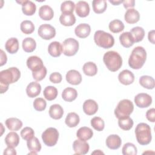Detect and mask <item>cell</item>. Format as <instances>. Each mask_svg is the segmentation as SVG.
<instances>
[{"label": "cell", "instance_id": "d6986e66", "mask_svg": "<svg viewBox=\"0 0 155 155\" xmlns=\"http://www.w3.org/2000/svg\"><path fill=\"white\" fill-rule=\"evenodd\" d=\"M91 31V27L89 24L81 23L76 27L74 29L75 35L80 38H85L89 36Z\"/></svg>", "mask_w": 155, "mask_h": 155}, {"label": "cell", "instance_id": "7c38bea8", "mask_svg": "<svg viewBox=\"0 0 155 155\" xmlns=\"http://www.w3.org/2000/svg\"><path fill=\"white\" fill-rule=\"evenodd\" d=\"M73 148L75 154H85L90 149L89 144L85 140L81 139L75 140L73 143Z\"/></svg>", "mask_w": 155, "mask_h": 155}, {"label": "cell", "instance_id": "8d00e7d4", "mask_svg": "<svg viewBox=\"0 0 155 155\" xmlns=\"http://www.w3.org/2000/svg\"><path fill=\"white\" fill-rule=\"evenodd\" d=\"M130 33L131 34L134 40V42H139L142 41L145 36L144 29L139 26L133 27L132 29H131Z\"/></svg>", "mask_w": 155, "mask_h": 155}, {"label": "cell", "instance_id": "f5cc1de1", "mask_svg": "<svg viewBox=\"0 0 155 155\" xmlns=\"http://www.w3.org/2000/svg\"><path fill=\"white\" fill-rule=\"evenodd\" d=\"M4 155L5 154H12V155H16V150L14 149V148L13 147H7V148H6L3 153Z\"/></svg>", "mask_w": 155, "mask_h": 155}, {"label": "cell", "instance_id": "7dc6e473", "mask_svg": "<svg viewBox=\"0 0 155 155\" xmlns=\"http://www.w3.org/2000/svg\"><path fill=\"white\" fill-rule=\"evenodd\" d=\"M21 136L23 139L28 140L34 137L35 132L31 127H26L21 130Z\"/></svg>", "mask_w": 155, "mask_h": 155}, {"label": "cell", "instance_id": "11a10c76", "mask_svg": "<svg viewBox=\"0 0 155 155\" xmlns=\"http://www.w3.org/2000/svg\"><path fill=\"white\" fill-rule=\"evenodd\" d=\"M148 38L150 42H151L153 44H154V30H151L148 32Z\"/></svg>", "mask_w": 155, "mask_h": 155}, {"label": "cell", "instance_id": "ffe728a7", "mask_svg": "<svg viewBox=\"0 0 155 155\" xmlns=\"http://www.w3.org/2000/svg\"><path fill=\"white\" fill-rule=\"evenodd\" d=\"M41 91V86L37 82H31L29 83L26 88V93L29 97L33 98L38 96Z\"/></svg>", "mask_w": 155, "mask_h": 155}, {"label": "cell", "instance_id": "6da1fadb", "mask_svg": "<svg viewBox=\"0 0 155 155\" xmlns=\"http://www.w3.org/2000/svg\"><path fill=\"white\" fill-rule=\"evenodd\" d=\"M147 59V52L145 49L137 46L134 48L128 59L129 66L134 70H139L144 65Z\"/></svg>", "mask_w": 155, "mask_h": 155}, {"label": "cell", "instance_id": "9f6ffc18", "mask_svg": "<svg viewBox=\"0 0 155 155\" xmlns=\"http://www.w3.org/2000/svg\"><path fill=\"white\" fill-rule=\"evenodd\" d=\"M0 90H1V93L2 94L5 92L7 91V90L8 89V85L6 84H0Z\"/></svg>", "mask_w": 155, "mask_h": 155}, {"label": "cell", "instance_id": "f546056e", "mask_svg": "<svg viewBox=\"0 0 155 155\" xmlns=\"http://www.w3.org/2000/svg\"><path fill=\"white\" fill-rule=\"evenodd\" d=\"M78 96V92L76 89L71 87L65 88L62 93V99L67 102H72L74 101Z\"/></svg>", "mask_w": 155, "mask_h": 155}, {"label": "cell", "instance_id": "d4e9b609", "mask_svg": "<svg viewBox=\"0 0 155 155\" xmlns=\"http://www.w3.org/2000/svg\"><path fill=\"white\" fill-rule=\"evenodd\" d=\"M19 136L16 132L8 133L5 137V142L7 147L13 148L16 147L19 143Z\"/></svg>", "mask_w": 155, "mask_h": 155}, {"label": "cell", "instance_id": "4fadbf2b", "mask_svg": "<svg viewBox=\"0 0 155 155\" xmlns=\"http://www.w3.org/2000/svg\"><path fill=\"white\" fill-rule=\"evenodd\" d=\"M66 81L70 84L77 85L82 82V76L81 73L76 70H69L65 76Z\"/></svg>", "mask_w": 155, "mask_h": 155}, {"label": "cell", "instance_id": "e0dca14e", "mask_svg": "<svg viewBox=\"0 0 155 155\" xmlns=\"http://www.w3.org/2000/svg\"><path fill=\"white\" fill-rule=\"evenodd\" d=\"M105 143L108 148L111 150H117L120 148L122 140L118 135L111 134L107 137Z\"/></svg>", "mask_w": 155, "mask_h": 155}, {"label": "cell", "instance_id": "6f0895ef", "mask_svg": "<svg viewBox=\"0 0 155 155\" xmlns=\"http://www.w3.org/2000/svg\"><path fill=\"white\" fill-rule=\"evenodd\" d=\"M109 2L110 3H111L112 4H113L114 5H119L120 3H122L123 1H121V0H118V1H111L110 0Z\"/></svg>", "mask_w": 155, "mask_h": 155}, {"label": "cell", "instance_id": "60d3db41", "mask_svg": "<svg viewBox=\"0 0 155 155\" xmlns=\"http://www.w3.org/2000/svg\"><path fill=\"white\" fill-rule=\"evenodd\" d=\"M133 120L131 117H130V116L119 119L118 120L119 127L125 131L130 130L133 127Z\"/></svg>", "mask_w": 155, "mask_h": 155}, {"label": "cell", "instance_id": "4dcf8cb0", "mask_svg": "<svg viewBox=\"0 0 155 155\" xmlns=\"http://www.w3.org/2000/svg\"><path fill=\"white\" fill-rule=\"evenodd\" d=\"M36 6L34 2L31 1L25 0L22 4V11L27 16H32L36 12Z\"/></svg>", "mask_w": 155, "mask_h": 155}, {"label": "cell", "instance_id": "7a4b0ae2", "mask_svg": "<svg viewBox=\"0 0 155 155\" xmlns=\"http://www.w3.org/2000/svg\"><path fill=\"white\" fill-rule=\"evenodd\" d=\"M103 61L107 68L112 72L117 71L122 65L120 55L115 51H108L103 56Z\"/></svg>", "mask_w": 155, "mask_h": 155}, {"label": "cell", "instance_id": "db71d44e", "mask_svg": "<svg viewBox=\"0 0 155 155\" xmlns=\"http://www.w3.org/2000/svg\"><path fill=\"white\" fill-rule=\"evenodd\" d=\"M7 61V57L6 54L4 53V51L2 50H1V66L4 65L6 64Z\"/></svg>", "mask_w": 155, "mask_h": 155}, {"label": "cell", "instance_id": "30bf717a", "mask_svg": "<svg viewBox=\"0 0 155 155\" xmlns=\"http://www.w3.org/2000/svg\"><path fill=\"white\" fill-rule=\"evenodd\" d=\"M134 103L137 107L139 108H147L152 103V98L150 95L147 93H140L134 97Z\"/></svg>", "mask_w": 155, "mask_h": 155}, {"label": "cell", "instance_id": "74e56055", "mask_svg": "<svg viewBox=\"0 0 155 155\" xmlns=\"http://www.w3.org/2000/svg\"><path fill=\"white\" fill-rule=\"evenodd\" d=\"M58 90L53 86H47L44 90L43 94L44 97L48 101H53L58 96Z\"/></svg>", "mask_w": 155, "mask_h": 155}, {"label": "cell", "instance_id": "83f0119b", "mask_svg": "<svg viewBox=\"0 0 155 155\" xmlns=\"http://www.w3.org/2000/svg\"><path fill=\"white\" fill-rule=\"evenodd\" d=\"M7 128L11 131H18L22 127V122L16 117L8 118L5 122Z\"/></svg>", "mask_w": 155, "mask_h": 155}, {"label": "cell", "instance_id": "603a6c76", "mask_svg": "<svg viewBox=\"0 0 155 155\" xmlns=\"http://www.w3.org/2000/svg\"><path fill=\"white\" fill-rule=\"evenodd\" d=\"M93 136L92 130L87 127H81L76 132V136L82 140H88L90 139Z\"/></svg>", "mask_w": 155, "mask_h": 155}, {"label": "cell", "instance_id": "b9f144b4", "mask_svg": "<svg viewBox=\"0 0 155 155\" xmlns=\"http://www.w3.org/2000/svg\"><path fill=\"white\" fill-rule=\"evenodd\" d=\"M20 28L23 33L29 35L34 31L35 25L31 21L24 20L21 23Z\"/></svg>", "mask_w": 155, "mask_h": 155}, {"label": "cell", "instance_id": "ba28073f", "mask_svg": "<svg viewBox=\"0 0 155 155\" xmlns=\"http://www.w3.org/2000/svg\"><path fill=\"white\" fill-rule=\"evenodd\" d=\"M62 48L65 56H72L75 55L79 50V42L74 38H67L63 42Z\"/></svg>", "mask_w": 155, "mask_h": 155}, {"label": "cell", "instance_id": "9c48e42d", "mask_svg": "<svg viewBox=\"0 0 155 155\" xmlns=\"http://www.w3.org/2000/svg\"><path fill=\"white\" fill-rule=\"evenodd\" d=\"M38 35L45 40H50L56 35L55 28L48 24H44L39 27Z\"/></svg>", "mask_w": 155, "mask_h": 155}, {"label": "cell", "instance_id": "ab89813d", "mask_svg": "<svg viewBox=\"0 0 155 155\" xmlns=\"http://www.w3.org/2000/svg\"><path fill=\"white\" fill-rule=\"evenodd\" d=\"M108 27L111 32L114 33H117L123 31L125 26L124 23L120 20L114 19L109 23Z\"/></svg>", "mask_w": 155, "mask_h": 155}, {"label": "cell", "instance_id": "ee69618b", "mask_svg": "<svg viewBox=\"0 0 155 155\" xmlns=\"http://www.w3.org/2000/svg\"><path fill=\"white\" fill-rule=\"evenodd\" d=\"M91 125L98 131H101L104 129L105 123L104 120L100 117H94L91 120Z\"/></svg>", "mask_w": 155, "mask_h": 155}, {"label": "cell", "instance_id": "ac0fdd59", "mask_svg": "<svg viewBox=\"0 0 155 155\" xmlns=\"http://www.w3.org/2000/svg\"><path fill=\"white\" fill-rule=\"evenodd\" d=\"M124 19L128 24H135L139 21L140 14L139 12L134 8H128L125 13Z\"/></svg>", "mask_w": 155, "mask_h": 155}, {"label": "cell", "instance_id": "44dd1931", "mask_svg": "<svg viewBox=\"0 0 155 155\" xmlns=\"http://www.w3.org/2000/svg\"><path fill=\"white\" fill-rule=\"evenodd\" d=\"M39 16L44 21H50L53 18V10L49 5H44L39 9Z\"/></svg>", "mask_w": 155, "mask_h": 155}, {"label": "cell", "instance_id": "cb8c5ba5", "mask_svg": "<svg viewBox=\"0 0 155 155\" xmlns=\"http://www.w3.org/2000/svg\"><path fill=\"white\" fill-rule=\"evenodd\" d=\"M60 23L64 26H71L76 22V18L73 13H62L59 17Z\"/></svg>", "mask_w": 155, "mask_h": 155}, {"label": "cell", "instance_id": "d6a6232c", "mask_svg": "<svg viewBox=\"0 0 155 155\" xmlns=\"http://www.w3.org/2000/svg\"><path fill=\"white\" fill-rule=\"evenodd\" d=\"M80 121L79 116H78V114L74 112H71L69 113L65 119V124L70 128L75 127H76Z\"/></svg>", "mask_w": 155, "mask_h": 155}, {"label": "cell", "instance_id": "816d5d0a", "mask_svg": "<svg viewBox=\"0 0 155 155\" xmlns=\"http://www.w3.org/2000/svg\"><path fill=\"white\" fill-rule=\"evenodd\" d=\"M124 8H133V7L135 5V1L134 0H125L122 2Z\"/></svg>", "mask_w": 155, "mask_h": 155}, {"label": "cell", "instance_id": "7402d4cb", "mask_svg": "<svg viewBox=\"0 0 155 155\" xmlns=\"http://www.w3.org/2000/svg\"><path fill=\"white\" fill-rule=\"evenodd\" d=\"M48 52L54 58L59 56L62 52V45L58 41L51 42L48 47Z\"/></svg>", "mask_w": 155, "mask_h": 155}, {"label": "cell", "instance_id": "8fae6325", "mask_svg": "<svg viewBox=\"0 0 155 155\" xmlns=\"http://www.w3.org/2000/svg\"><path fill=\"white\" fill-rule=\"evenodd\" d=\"M26 64L28 68L32 72L39 71L44 67L42 59L37 56H30L27 59Z\"/></svg>", "mask_w": 155, "mask_h": 155}, {"label": "cell", "instance_id": "4316f807", "mask_svg": "<svg viewBox=\"0 0 155 155\" xmlns=\"http://www.w3.org/2000/svg\"><path fill=\"white\" fill-rule=\"evenodd\" d=\"M119 41L121 45L125 48L130 47L134 43V40L129 31L122 33L119 36Z\"/></svg>", "mask_w": 155, "mask_h": 155}, {"label": "cell", "instance_id": "52a82bcc", "mask_svg": "<svg viewBox=\"0 0 155 155\" xmlns=\"http://www.w3.org/2000/svg\"><path fill=\"white\" fill-rule=\"evenodd\" d=\"M41 136L45 145L48 147H53L58 140L59 132L56 128L49 127L42 133Z\"/></svg>", "mask_w": 155, "mask_h": 155}, {"label": "cell", "instance_id": "3957f363", "mask_svg": "<svg viewBox=\"0 0 155 155\" xmlns=\"http://www.w3.org/2000/svg\"><path fill=\"white\" fill-rule=\"evenodd\" d=\"M135 134L137 142L141 145H146L151 142L152 136L150 127L145 123L141 122L135 128Z\"/></svg>", "mask_w": 155, "mask_h": 155}, {"label": "cell", "instance_id": "5bb4252c", "mask_svg": "<svg viewBox=\"0 0 155 155\" xmlns=\"http://www.w3.org/2000/svg\"><path fill=\"white\" fill-rule=\"evenodd\" d=\"M119 82L125 85L131 84L134 81V74L128 70H124L118 75Z\"/></svg>", "mask_w": 155, "mask_h": 155}, {"label": "cell", "instance_id": "5b68a950", "mask_svg": "<svg viewBox=\"0 0 155 155\" xmlns=\"http://www.w3.org/2000/svg\"><path fill=\"white\" fill-rule=\"evenodd\" d=\"M21 77V72L16 67H10L0 72V84L8 85L17 82Z\"/></svg>", "mask_w": 155, "mask_h": 155}, {"label": "cell", "instance_id": "e575fe53", "mask_svg": "<svg viewBox=\"0 0 155 155\" xmlns=\"http://www.w3.org/2000/svg\"><path fill=\"white\" fill-rule=\"evenodd\" d=\"M92 6L94 12L97 14H100L106 10L107 3L105 0H93L92 1Z\"/></svg>", "mask_w": 155, "mask_h": 155}, {"label": "cell", "instance_id": "7bdbcfd3", "mask_svg": "<svg viewBox=\"0 0 155 155\" xmlns=\"http://www.w3.org/2000/svg\"><path fill=\"white\" fill-rule=\"evenodd\" d=\"M122 153L124 155H136L137 154V150L136 147L133 143L128 142L123 146Z\"/></svg>", "mask_w": 155, "mask_h": 155}, {"label": "cell", "instance_id": "1f68e13d", "mask_svg": "<svg viewBox=\"0 0 155 155\" xmlns=\"http://www.w3.org/2000/svg\"><path fill=\"white\" fill-rule=\"evenodd\" d=\"M139 84L143 88L151 90L154 88L155 81L153 78L148 75L142 76L139 78Z\"/></svg>", "mask_w": 155, "mask_h": 155}, {"label": "cell", "instance_id": "8992f818", "mask_svg": "<svg viewBox=\"0 0 155 155\" xmlns=\"http://www.w3.org/2000/svg\"><path fill=\"white\" fill-rule=\"evenodd\" d=\"M134 110L133 102L129 99H123L120 101L114 109V114L119 119L129 116Z\"/></svg>", "mask_w": 155, "mask_h": 155}, {"label": "cell", "instance_id": "681fc988", "mask_svg": "<svg viewBox=\"0 0 155 155\" xmlns=\"http://www.w3.org/2000/svg\"><path fill=\"white\" fill-rule=\"evenodd\" d=\"M49 79L50 82H51L52 83L58 84V83H60L62 81V77L61 73L58 72H54L50 75Z\"/></svg>", "mask_w": 155, "mask_h": 155}, {"label": "cell", "instance_id": "836d02e7", "mask_svg": "<svg viewBox=\"0 0 155 155\" xmlns=\"http://www.w3.org/2000/svg\"><path fill=\"white\" fill-rule=\"evenodd\" d=\"M22 48L27 53L33 52L36 47V42L32 38H25L22 43Z\"/></svg>", "mask_w": 155, "mask_h": 155}, {"label": "cell", "instance_id": "f35d334b", "mask_svg": "<svg viewBox=\"0 0 155 155\" xmlns=\"http://www.w3.org/2000/svg\"><path fill=\"white\" fill-rule=\"evenodd\" d=\"M27 145L28 149L30 151L38 153L41 150V143L38 139L35 136L33 138L27 140Z\"/></svg>", "mask_w": 155, "mask_h": 155}, {"label": "cell", "instance_id": "f6af8a7d", "mask_svg": "<svg viewBox=\"0 0 155 155\" xmlns=\"http://www.w3.org/2000/svg\"><path fill=\"white\" fill-rule=\"evenodd\" d=\"M75 4L71 1H64L61 5V11L62 13H73Z\"/></svg>", "mask_w": 155, "mask_h": 155}, {"label": "cell", "instance_id": "d590c367", "mask_svg": "<svg viewBox=\"0 0 155 155\" xmlns=\"http://www.w3.org/2000/svg\"><path fill=\"white\" fill-rule=\"evenodd\" d=\"M83 72L85 75L89 76H93L96 74L97 72V68L95 63L93 62H87L85 63L82 67Z\"/></svg>", "mask_w": 155, "mask_h": 155}, {"label": "cell", "instance_id": "484cf974", "mask_svg": "<svg viewBox=\"0 0 155 155\" xmlns=\"http://www.w3.org/2000/svg\"><path fill=\"white\" fill-rule=\"evenodd\" d=\"M64 114V110L59 104L51 105L49 109V115L53 119H60Z\"/></svg>", "mask_w": 155, "mask_h": 155}, {"label": "cell", "instance_id": "c3c4849f", "mask_svg": "<svg viewBox=\"0 0 155 155\" xmlns=\"http://www.w3.org/2000/svg\"><path fill=\"white\" fill-rule=\"evenodd\" d=\"M47 68L44 66L41 70L37 72H32V76L35 80L36 81H42L47 75Z\"/></svg>", "mask_w": 155, "mask_h": 155}, {"label": "cell", "instance_id": "2e32d148", "mask_svg": "<svg viewBox=\"0 0 155 155\" xmlns=\"http://www.w3.org/2000/svg\"><path fill=\"white\" fill-rule=\"evenodd\" d=\"M75 11L78 16L85 18L90 13L89 4L86 1H80L78 2L76 5Z\"/></svg>", "mask_w": 155, "mask_h": 155}, {"label": "cell", "instance_id": "f907efd6", "mask_svg": "<svg viewBox=\"0 0 155 155\" xmlns=\"http://www.w3.org/2000/svg\"><path fill=\"white\" fill-rule=\"evenodd\" d=\"M146 117L150 122H155V109L154 108H150L147 111Z\"/></svg>", "mask_w": 155, "mask_h": 155}, {"label": "cell", "instance_id": "bcb514c9", "mask_svg": "<svg viewBox=\"0 0 155 155\" xmlns=\"http://www.w3.org/2000/svg\"><path fill=\"white\" fill-rule=\"evenodd\" d=\"M47 106L46 101L42 97H38L33 102L34 108L38 111H44Z\"/></svg>", "mask_w": 155, "mask_h": 155}, {"label": "cell", "instance_id": "9a60e30c", "mask_svg": "<svg viewBox=\"0 0 155 155\" xmlns=\"http://www.w3.org/2000/svg\"><path fill=\"white\" fill-rule=\"evenodd\" d=\"M98 110V104L93 99H87L83 104V111L88 115L94 114Z\"/></svg>", "mask_w": 155, "mask_h": 155}, {"label": "cell", "instance_id": "277c9868", "mask_svg": "<svg viewBox=\"0 0 155 155\" xmlns=\"http://www.w3.org/2000/svg\"><path fill=\"white\" fill-rule=\"evenodd\" d=\"M94 41L97 46L105 49L112 47L114 44V37L103 30H97L94 33Z\"/></svg>", "mask_w": 155, "mask_h": 155}, {"label": "cell", "instance_id": "f1b7e54d", "mask_svg": "<svg viewBox=\"0 0 155 155\" xmlns=\"http://www.w3.org/2000/svg\"><path fill=\"white\" fill-rule=\"evenodd\" d=\"M5 50L10 54L16 53L19 49V41L16 38L8 39L5 44Z\"/></svg>", "mask_w": 155, "mask_h": 155}]
</instances>
